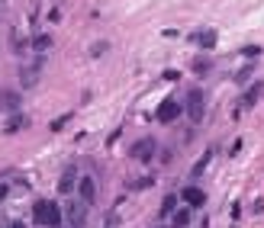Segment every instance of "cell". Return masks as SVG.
<instances>
[{
  "instance_id": "6da1fadb",
  "label": "cell",
  "mask_w": 264,
  "mask_h": 228,
  "mask_svg": "<svg viewBox=\"0 0 264 228\" xmlns=\"http://www.w3.org/2000/svg\"><path fill=\"white\" fill-rule=\"evenodd\" d=\"M32 219L45 225V228H55L58 222H62V209H58V202H49V199H39L32 206Z\"/></svg>"
},
{
  "instance_id": "7a4b0ae2",
  "label": "cell",
  "mask_w": 264,
  "mask_h": 228,
  "mask_svg": "<svg viewBox=\"0 0 264 228\" xmlns=\"http://www.w3.org/2000/svg\"><path fill=\"white\" fill-rule=\"evenodd\" d=\"M65 219L71 228H84L87 225V202H81V199L65 202Z\"/></svg>"
},
{
  "instance_id": "3957f363",
  "label": "cell",
  "mask_w": 264,
  "mask_h": 228,
  "mask_svg": "<svg viewBox=\"0 0 264 228\" xmlns=\"http://www.w3.org/2000/svg\"><path fill=\"white\" fill-rule=\"evenodd\" d=\"M203 113H206V103H203V90H190V93H187V116H190V122H200Z\"/></svg>"
},
{
  "instance_id": "277c9868",
  "label": "cell",
  "mask_w": 264,
  "mask_h": 228,
  "mask_svg": "<svg viewBox=\"0 0 264 228\" xmlns=\"http://www.w3.org/2000/svg\"><path fill=\"white\" fill-rule=\"evenodd\" d=\"M177 116H181V103L177 100H164L158 110H155V119H158V122H174Z\"/></svg>"
},
{
  "instance_id": "5b68a950",
  "label": "cell",
  "mask_w": 264,
  "mask_h": 228,
  "mask_svg": "<svg viewBox=\"0 0 264 228\" xmlns=\"http://www.w3.org/2000/svg\"><path fill=\"white\" fill-rule=\"evenodd\" d=\"M132 158L136 161H152L155 158V138H142L132 145Z\"/></svg>"
},
{
  "instance_id": "8992f818",
  "label": "cell",
  "mask_w": 264,
  "mask_h": 228,
  "mask_svg": "<svg viewBox=\"0 0 264 228\" xmlns=\"http://www.w3.org/2000/svg\"><path fill=\"white\" fill-rule=\"evenodd\" d=\"M181 199L187 202L190 209H200L203 202H206V193H203L200 186H184V193H181Z\"/></svg>"
},
{
  "instance_id": "52a82bcc",
  "label": "cell",
  "mask_w": 264,
  "mask_h": 228,
  "mask_svg": "<svg viewBox=\"0 0 264 228\" xmlns=\"http://www.w3.org/2000/svg\"><path fill=\"white\" fill-rule=\"evenodd\" d=\"M81 202H87V206H90V202H93V196H97V183H93V177H81Z\"/></svg>"
},
{
  "instance_id": "ba28073f",
  "label": "cell",
  "mask_w": 264,
  "mask_h": 228,
  "mask_svg": "<svg viewBox=\"0 0 264 228\" xmlns=\"http://www.w3.org/2000/svg\"><path fill=\"white\" fill-rule=\"evenodd\" d=\"M194 39H197L200 49H213V45H216V32H213V29H203V32L194 35Z\"/></svg>"
},
{
  "instance_id": "9c48e42d",
  "label": "cell",
  "mask_w": 264,
  "mask_h": 228,
  "mask_svg": "<svg viewBox=\"0 0 264 228\" xmlns=\"http://www.w3.org/2000/svg\"><path fill=\"white\" fill-rule=\"evenodd\" d=\"M16 106H20V97H16V93L0 90V110H16Z\"/></svg>"
},
{
  "instance_id": "30bf717a",
  "label": "cell",
  "mask_w": 264,
  "mask_h": 228,
  "mask_svg": "<svg viewBox=\"0 0 264 228\" xmlns=\"http://www.w3.org/2000/svg\"><path fill=\"white\" fill-rule=\"evenodd\" d=\"M74 167H68V171L62 174V180H58V190H62V193H71V186H74Z\"/></svg>"
},
{
  "instance_id": "8fae6325",
  "label": "cell",
  "mask_w": 264,
  "mask_h": 228,
  "mask_svg": "<svg viewBox=\"0 0 264 228\" xmlns=\"http://www.w3.org/2000/svg\"><path fill=\"white\" fill-rule=\"evenodd\" d=\"M190 225V209H177L174 212V228H187Z\"/></svg>"
},
{
  "instance_id": "7c38bea8",
  "label": "cell",
  "mask_w": 264,
  "mask_h": 228,
  "mask_svg": "<svg viewBox=\"0 0 264 228\" xmlns=\"http://www.w3.org/2000/svg\"><path fill=\"white\" fill-rule=\"evenodd\" d=\"M261 90H264V84H255V87H251V90L245 93V97H242V103H245V106H251V103H255V100L261 97Z\"/></svg>"
},
{
  "instance_id": "4fadbf2b",
  "label": "cell",
  "mask_w": 264,
  "mask_h": 228,
  "mask_svg": "<svg viewBox=\"0 0 264 228\" xmlns=\"http://www.w3.org/2000/svg\"><path fill=\"white\" fill-rule=\"evenodd\" d=\"M171 212H177V196H164V202H161V215H171Z\"/></svg>"
},
{
  "instance_id": "5bb4252c",
  "label": "cell",
  "mask_w": 264,
  "mask_h": 228,
  "mask_svg": "<svg viewBox=\"0 0 264 228\" xmlns=\"http://www.w3.org/2000/svg\"><path fill=\"white\" fill-rule=\"evenodd\" d=\"M23 126H26V119H23V116H13V119L7 122V129H4V132H20Z\"/></svg>"
},
{
  "instance_id": "9a60e30c",
  "label": "cell",
  "mask_w": 264,
  "mask_h": 228,
  "mask_svg": "<svg viewBox=\"0 0 264 228\" xmlns=\"http://www.w3.org/2000/svg\"><path fill=\"white\" fill-rule=\"evenodd\" d=\"M210 158H213V151H206V154H203V158L197 161V167H194V177H200V174H203V167L210 164Z\"/></svg>"
},
{
  "instance_id": "2e32d148",
  "label": "cell",
  "mask_w": 264,
  "mask_h": 228,
  "mask_svg": "<svg viewBox=\"0 0 264 228\" xmlns=\"http://www.w3.org/2000/svg\"><path fill=\"white\" fill-rule=\"evenodd\" d=\"M35 49H39V52H45V49H49V45H52V39H49V35H35Z\"/></svg>"
},
{
  "instance_id": "e0dca14e",
  "label": "cell",
  "mask_w": 264,
  "mask_h": 228,
  "mask_svg": "<svg viewBox=\"0 0 264 228\" xmlns=\"http://www.w3.org/2000/svg\"><path fill=\"white\" fill-rule=\"evenodd\" d=\"M129 186L132 190H145V186H152V177H139V180H132Z\"/></svg>"
},
{
  "instance_id": "ac0fdd59",
  "label": "cell",
  "mask_w": 264,
  "mask_h": 228,
  "mask_svg": "<svg viewBox=\"0 0 264 228\" xmlns=\"http://www.w3.org/2000/svg\"><path fill=\"white\" fill-rule=\"evenodd\" d=\"M35 77H39V74H35L32 68H26V71H23V84H26V87H32V84H35Z\"/></svg>"
},
{
  "instance_id": "d6986e66",
  "label": "cell",
  "mask_w": 264,
  "mask_h": 228,
  "mask_svg": "<svg viewBox=\"0 0 264 228\" xmlns=\"http://www.w3.org/2000/svg\"><path fill=\"white\" fill-rule=\"evenodd\" d=\"M194 71H210V61H206V58H197V61H194Z\"/></svg>"
},
{
  "instance_id": "ffe728a7",
  "label": "cell",
  "mask_w": 264,
  "mask_h": 228,
  "mask_svg": "<svg viewBox=\"0 0 264 228\" xmlns=\"http://www.w3.org/2000/svg\"><path fill=\"white\" fill-rule=\"evenodd\" d=\"M68 119H71V116H62V119H55V122H52V129H55V132H58V129H62V126H65V122H68Z\"/></svg>"
},
{
  "instance_id": "44dd1931",
  "label": "cell",
  "mask_w": 264,
  "mask_h": 228,
  "mask_svg": "<svg viewBox=\"0 0 264 228\" xmlns=\"http://www.w3.org/2000/svg\"><path fill=\"white\" fill-rule=\"evenodd\" d=\"M4 199H7V186H4V183H0V202H4Z\"/></svg>"
},
{
  "instance_id": "7402d4cb",
  "label": "cell",
  "mask_w": 264,
  "mask_h": 228,
  "mask_svg": "<svg viewBox=\"0 0 264 228\" xmlns=\"http://www.w3.org/2000/svg\"><path fill=\"white\" fill-rule=\"evenodd\" d=\"M7 228H26V225H23V222H13V225H7Z\"/></svg>"
}]
</instances>
